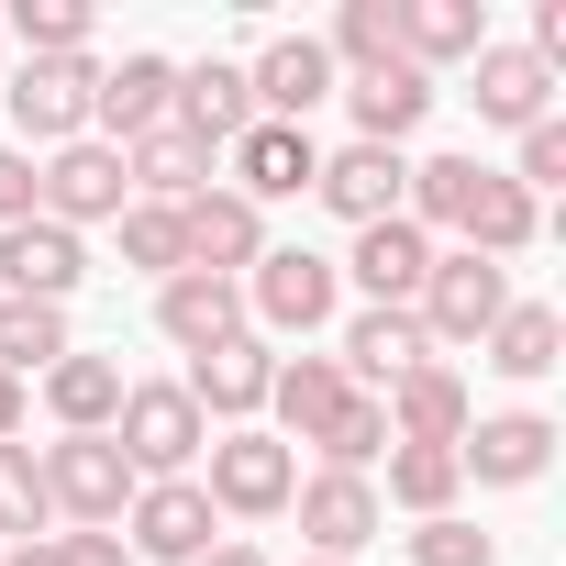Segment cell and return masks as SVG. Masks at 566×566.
<instances>
[{"label": "cell", "mask_w": 566, "mask_h": 566, "mask_svg": "<svg viewBox=\"0 0 566 566\" xmlns=\"http://www.w3.org/2000/svg\"><path fill=\"white\" fill-rule=\"evenodd\" d=\"M400 200H411V222L467 233V255H489V266H500V255H522V244H533V222H544V211H533L500 167H478V156H433V167H411V189H400Z\"/></svg>", "instance_id": "6da1fadb"}, {"label": "cell", "mask_w": 566, "mask_h": 566, "mask_svg": "<svg viewBox=\"0 0 566 566\" xmlns=\"http://www.w3.org/2000/svg\"><path fill=\"white\" fill-rule=\"evenodd\" d=\"M34 478H45V522H67V533H101V522H123L134 511V467H123V444L112 433H67V444H45L34 455Z\"/></svg>", "instance_id": "7a4b0ae2"}, {"label": "cell", "mask_w": 566, "mask_h": 566, "mask_svg": "<svg viewBox=\"0 0 566 566\" xmlns=\"http://www.w3.org/2000/svg\"><path fill=\"white\" fill-rule=\"evenodd\" d=\"M112 444H123V467H134V478H178V467L211 444V422H200V400H189L178 378H145V389H123Z\"/></svg>", "instance_id": "3957f363"}, {"label": "cell", "mask_w": 566, "mask_h": 566, "mask_svg": "<svg viewBox=\"0 0 566 566\" xmlns=\"http://www.w3.org/2000/svg\"><path fill=\"white\" fill-rule=\"evenodd\" d=\"M500 312H511V277H500L489 255H433V266H422V290H411L422 345H433V334H444V345H478Z\"/></svg>", "instance_id": "277c9868"}, {"label": "cell", "mask_w": 566, "mask_h": 566, "mask_svg": "<svg viewBox=\"0 0 566 566\" xmlns=\"http://www.w3.org/2000/svg\"><path fill=\"white\" fill-rule=\"evenodd\" d=\"M34 211H45V222H67V233H78V222H123V211H134V178H123V156H112V145H90V134H78V145H56V156L34 167Z\"/></svg>", "instance_id": "5b68a950"}, {"label": "cell", "mask_w": 566, "mask_h": 566, "mask_svg": "<svg viewBox=\"0 0 566 566\" xmlns=\"http://www.w3.org/2000/svg\"><path fill=\"white\" fill-rule=\"evenodd\" d=\"M334 277H345V266H323L312 244H266L255 277H244V312L277 323V334H323V323H334Z\"/></svg>", "instance_id": "8992f818"}, {"label": "cell", "mask_w": 566, "mask_h": 566, "mask_svg": "<svg viewBox=\"0 0 566 566\" xmlns=\"http://www.w3.org/2000/svg\"><path fill=\"white\" fill-rule=\"evenodd\" d=\"M90 277V244L67 233V222H12L0 233V301H45V312H67V290Z\"/></svg>", "instance_id": "52a82bcc"}, {"label": "cell", "mask_w": 566, "mask_h": 566, "mask_svg": "<svg viewBox=\"0 0 566 566\" xmlns=\"http://www.w3.org/2000/svg\"><path fill=\"white\" fill-rule=\"evenodd\" d=\"M90 90H101L90 56H23V78H0V101H12V123H23L34 145H78Z\"/></svg>", "instance_id": "ba28073f"}, {"label": "cell", "mask_w": 566, "mask_h": 566, "mask_svg": "<svg viewBox=\"0 0 566 566\" xmlns=\"http://www.w3.org/2000/svg\"><path fill=\"white\" fill-rule=\"evenodd\" d=\"M290 489H301V467H290V444L277 433H222L211 444V511H244V522H266V511H290Z\"/></svg>", "instance_id": "9c48e42d"}, {"label": "cell", "mask_w": 566, "mask_h": 566, "mask_svg": "<svg viewBox=\"0 0 566 566\" xmlns=\"http://www.w3.org/2000/svg\"><path fill=\"white\" fill-rule=\"evenodd\" d=\"M222 156H233V200H244V211H255V200H301V189L323 178V145H312L301 123H244Z\"/></svg>", "instance_id": "30bf717a"}, {"label": "cell", "mask_w": 566, "mask_h": 566, "mask_svg": "<svg viewBox=\"0 0 566 566\" xmlns=\"http://www.w3.org/2000/svg\"><path fill=\"white\" fill-rule=\"evenodd\" d=\"M222 533H211V500H200V478H145L134 489V555H156V566H200Z\"/></svg>", "instance_id": "8fae6325"}, {"label": "cell", "mask_w": 566, "mask_h": 566, "mask_svg": "<svg viewBox=\"0 0 566 566\" xmlns=\"http://www.w3.org/2000/svg\"><path fill=\"white\" fill-rule=\"evenodd\" d=\"M290 500H301V533L323 544V566H345V555H356V544H378V522H389V511H378V489H367V478H345V467L301 478Z\"/></svg>", "instance_id": "7c38bea8"}, {"label": "cell", "mask_w": 566, "mask_h": 566, "mask_svg": "<svg viewBox=\"0 0 566 566\" xmlns=\"http://www.w3.org/2000/svg\"><path fill=\"white\" fill-rule=\"evenodd\" d=\"M244 90H255V123H301L312 101H334V56H323V34H277V45L244 67Z\"/></svg>", "instance_id": "4fadbf2b"}, {"label": "cell", "mask_w": 566, "mask_h": 566, "mask_svg": "<svg viewBox=\"0 0 566 566\" xmlns=\"http://www.w3.org/2000/svg\"><path fill=\"white\" fill-rule=\"evenodd\" d=\"M156 334L167 345H189V356H211V345H233L244 334V290H233V277H167V290H156Z\"/></svg>", "instance_id": "5bb4252c"}, {"label": "cell", "mask_w": 566, "mask_h": 566, "mask_svg": "<svg viewBox=\"0 0 566 566\" xmlns=\"http://www.w3.org/2000/svg\"><path fill=\"white\" fill-rule=\"evenodd\" d=\"M422 266H433V233H422L411 211H389V222H367V233H356V277H367V312H411Z\"/></svg>", "instance_id": "9a60e30c"}, {"label": "cell", "mask_w": 566, "mask_h": 566, "mask_svg": "<svg viewBox=\"0 0 566 566\" xmlns=\"http://www.w3.org/2000/svg\"><path fill=\"white\" fill-rule=\"evenodd\" d=\"M90 123H112L123 145H145L156 123H178V67H167V56H123V67L90 90Z\"/></svg>", "instance_id": "2e32d148"}, {"label": "cell", "mask_w": 566, "mask_h": 566, "mask_svg": "<svg viewBox=\"0 0 566 566\" xmlns=\"http://www.w3.org/2000/svg\"><path fill=\"white\" fill-rule=\"evenodd\" d=\"M312 189H323V200L367 233V222H389V211H400L411 167H400V145H345V156H323V178H312Z\"/></svg>", "instance_id": "e0dca14e"}, {"label": "cell", "mask_w": 566, "mask_h": 566, "mask_svg": "<svg viewBox=\"0 0 566 566\" xmlns=\"http://www.w3.org/2000/svg\"><path fill=\"white\" fill-rule=\"evenodd\" d=\"M178 233H189V266H200V277H233V266H255V255H266V222H255L233 189L178 200Z\"/></svg>", "instance_id": "ac0fdd59"}, {"label": "cell", "mask_w": 566, "mask_h": 566, "mask_svg": "<svg viewBox=\"0 0 566 566\" xmlns=\"http://www.w3.org/2000/svg\"><path fill=\"white\" fill-rule=\"evenodd\" d=\"M266 378H277V356L255 345V334H233V345H211V356H189V400H200V422L222 411V422H244V411H266Z\"/></svg>", "instance_id": "d6986e66"}, {"label": "cell", "mask_w": 566, "mask_h": 566, "mask_svg": "<svg viewBox=\"0 0 566 566\" xmlns=\"http://www.w3.org/2000/svg\"><path fill=\"white\" fill-rule=\"evenodd\" d=\"M544 455H555V422H544V411H500V422L455 433V467H467V478H489V489L544 478Z\"/></svg>", "instance_id": "ffe728a7"}, {"label": "cell", "mask_w": 566, "mask_h": 566, "mask_svg": "<svg viewBox=\"0 0 566 566\" xmlns=\"http://www.w3.org/2000/svg\"><path fill=\"white\" fill-rule=\"evenodd\" d=\"M544 101H555V67H544L533 45H478V123L533 134V123H544Z\"/></svg>", "instance_id": "44dd1931"}, {"label": "cell", "mask_w": 566, "mask_h": 566, "mask_svg": "<svg viewBox=\"0 0 566 566\" xmlns=\"http://www.w3.org/2000/svg\"><path fill=\"white\" fill-rule=\"evenodd\" d=\"M378 411H389V444H455V433H467V378L422 356V367H411Z\"/></svg>", "instance_id": "7402d4cb"}, {"label": "cell", "mask_w": 566, "mask_h": 566, "mask_svg": "<svg viewBox=\"0 0 566 566\" xmlns=\"http://www.w3.org/2000/svg\"><path fill=\"white\" fill-rule=\"evenodd\" d=\"M123 178H134L145 200H167V211H178V200H200V189H211V145H200L189 123H156V134L123 156Z\"/></svg>", "instance_id": "603a6c76"}, {"label": "cell", "mask_w": 566, "mask_h": 566, "mask_svg": "<svg viewBox=\"0 0 566 566\" xmlns=\"http://www.w3.org/2000/svg\"><path fill=\"white\" fill-rule=\"evenodd\" d=\"M123 389H134V378H123L112 356H78V345H67V356L45 367V411H56L67 433H112V411H123Z\"/></svg>", "instance_id": "cb8c5ba5"}, {"label": "cell", "mask_w": 566, "mask_h": 566, "mask_svg": "<svg viewBox=\"0 0 566 566\" xmlns=\"http://www.w3.org/2000/svg\"><path fill=\"white\" fill-rule=\"evenodd\" d=\"M345 400H356V378H345L334 356H301V367H277V378H266V411H277V422H290L301 444H323Z\"/></svg>", "instance_id": "d4e9b609"}, {"label": "cell", "mask_w": 566, "mask_h": 566, "mask_svg": "<svg viewBox=\"0 0 566 566\" xmlns=\"http://www.w3.org/2000/svg\"><path fill=\"white\" fill-rule=\"evenodd\" d=\"M178 123H189L211 156H222V145L255 123V90H244V67H222V56H211V67H178Z\"/></svg>", "instance_id": "484cf974"}, {"label": "cell", "mask_w": 566, "mask_h": 566, "mask_svg": "<svg viewBox=\"0 0 566 566\" xmlns=\"http://www.w3.org/2000/svg\"><path fill=\"white\" fill-rule=\"evenodd\" d=\"M345 101H356V145H400V134L433 112V78H422V67H378V78H356Z\"/></svg>", "instance_id": "4316f807"}, {"label": "cell", "mask_w": 566, "mask_h": 566, "mask_svg": "<svg viewBox=\"0 0 566 566\" xmlns=\"http://www.w3.org/2000/svg\"><path fill=\"white\" fill-rule=\"evenodd\" d=\"M323 56H334V67H356V78L411 67V56H400V0H345V12H334V34H323Z\"/></svg>", "instance_id": "83f0119b"}, {"label": "cell", "mask_w": 566, "mask_h": 566, "mask_svg": "<svg viewBox=\"0 0 566 566\" xmlns=\"http://www.w3.org/2000/svg\"><path fill=\"white\" fill-rule=\"evenodd\" d=\"M345 367L378 378V389H400V378L422 367V323H411V312H356V323H345Z\"/></svg>", "instance_id": "f1b7e54d"}, {"label": "cell", "mask_w": 566, "mask_h": 566, "mask_svg": "<svg viewBox=\"0 0 566 566\" xmlns=\"http://www.w3.org/2000/svg\"><path fill=\"white\" fill-rule=\"evenodd\" d=\"M478 0H400V56L433 67V56H478Z\"/></svg>", "instance_id": "f546056e"}, {"label": "cell", "mask_w": 566, "mask_h": 566, "mask_svg": "<svg viewBox=\"0 0 566 566\" xmlns=\"http://www.w3.org/2000/svg\"><path fill=\"white\" fill-rule=\"evenodd\" d=\"M455 489H467V467H455V444H389V500L400 511H455Z\"/></svg>", "instance_id": "4dcf8cb0"}, {"label": "cell", "mask_w": 566, "mask_h": 566, "mask_svg": "<svg viewBox=\"0 0 566 566\" xmlns=\"http://www.w3.org/2000/svg\"><path fill=\"white\" fill-rule=\"evenodd\" d=\"M56 356H67V312L0 301V378H34V367H56Z\"/></svg>", "instance_id": "1f68e13d"}, {"label": "cell", "mask_w": 566, "mask_h": 566, "mask_svg": "<svg viewBox=\"0 0 566 566\" xmlns=\"http://www.w3.org/2000/svg\"><path fill=\"white\" fill-rule=\"evenodd\" d=\"M489 367H500V378H544V367H555V312H544V301H511V312L489 323Z\"/></svg>", "instance_id": "d6a6232c"}, {"label": "cell", "mask_w": 566, "mask_h": 566, "mask_svg": "<svg viewBox=\"0 0 566 566\" xmlns=\"http://www.w3.org/2000/svg\"><path fill=\"white\" fill-rule=\"evenodd\" d=\"M123 266H156V277H189V233L167 200H134L123 211Z\"/></svg>", "instance_id": "836d02e7"}, {"label": "cell", "mask_w": 566, "mask_h": 566, "mask_svg": "<svg viewBox=\"0 0 566 566\" xmlns=\"http://www.w3.org/2000/svg\"><path fill=\"white\" fill-rule=\"evenodd\" d=\"M323 455H334V467H345V478H367V467H378V455H389V411H378V400H367V389H356V400H345V411H334V433H323Z\"/></svg>", "instance_id": "e575fe53"}, {"label": "cell", "mask_w": 566, "mask_h": 566, "mask_svg": "<svg viewBox=\"0 0 566 566\" xmlns=\"http://www.w3.org/2000/svg\"><path fill=\"white\" fill-rule=\"evenodd\" d=\"M0 566H134L123 533H34V544H0Z\"/></svg>", "instance_id": "d590c367"}, {"label": "cell", "mask_w": 566, "mask_h": 566, "mask_svg": "<svg viewBox=\"0 0 566 566\" xmlns=\"http://www.w3.org/2000/svg\"><path fill=\"white\" fill-rule=\"evenodd\" d=\"M0 533H12V544H34V533H45V478H34V455H23V444H0Z\"/></svg>", "instance_id": "8d00e7d4"}, {"label": "cell", "mask_w": 566, "mask_h": 566, "mask_svg": "<svg viewBox=\"0 0 566 566\" xmlns=\"http://www.w3.org/2000/svg\"><path fill=\"white\" fill-rule=\"evenodd\" d=\"M12 23H23L34 56H90V12H78V0H23Z\"/></svg>", "instance_id": "74e56055"}, {"label": "cell", "mask_w": 566, "mask_h": 566, "mask_svg": "<svg viewBox=\"0 0 566 566\" xmlns=\"http://www.w3.org/2000/svg\"><path fill=\"white\" fill-rule=\"evenodd\" d=\"M411 566H489V533L455 522V511H433V522L411 533Z\"/></svg>", "instance_id": "f35d334b"}, {"label": "cell", "mask_w": 566, "mask_h": 566, "mask_svg": "<svg viewBox=\"0 0 566 566\" xmlns=\"http://www.w3.org/2000/svg\"><path fill=\"white\" fill-rule=\"evenodd\" d=\"M555 178H566V123H555V112H544V123H533V134H522V178H511V189H522V200H533V189H555Z\"/></svg>", "instance_id": "ab89813d"}, {"label": "cell", "mask_w": 566, "mask_h": 566, "mask_svg": "<svg viewBox=\"0 0 566 566\" xmlns=\"http://www.w3.org/2000/svg\"><path fill=\"white\" fill-rule=\"evenodd\" d=\"M12 222H34V156L0 145V233H12Z\"/></svg>", "instance_id": "60d3db41"}, {"label": "cell", "mask_w": 566, "mask_h": 566, "mask_svg": "<svg viewBox=\"0 0 566 566\" xmlns=\"http://www.w3.org/2000/svg\"><path fill=\"white\" fill-rule=\"evenodd\" d=\"M23 433V378H0V444Z\"/></svg>", "instance_id": "b9f144b4"}, {"label": "cell", "mask_w": 566, "mask_h": 566, "mask_svg": "<svg viewBox=\"0 0 566 566\" xmlns=\"http://www.w3.org/2000/svg\"><path fill=\"white\" fill-rule=\"evenodd\" d=\"M200 566H266V555H255V544H211Z\"/></svg>", "instance_id": "7bdbcfd3"}, {"label": "cell", "mask_w": 566, "mask_h": 566, "mask_svg": "<svg viewBox=\"0 0 566 566\" xmlns=\"http://www.w3.org/2000/svg\"><path fill=\"white\" fill-rule=\"evenodd\" d=\"M312 566H323V555H312Z\"/></svg>", "instance_id": "ee69618b"}]
</instances>
